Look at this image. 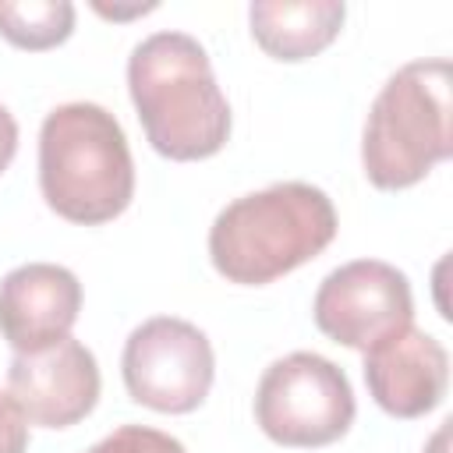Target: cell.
<instances>
[{
  "label": "cell",
  "mask_w": 453,
  "mask_h": 453,
  "mask_svg": "<svg viewBox=\"0 0 453 453\" xmlns=\"http://www.w3.org/2000/svg\"><path fill=\"white\" fill-rule=\"evenodd\" d=\"M28 449V421L11 400V393H0V453H25Z\"/></svg>",
  "instance_id": "obj_14"
},
{
  "label": "cell",
  "mask_w": 453,
  "mask_h": 453,
  "mask_svg": "<svg viewBox=\"0 0 453 453\" xmlns=\"http://www.w3.org/2000/svg\"><path fill=\"white\" fill-rule=\"evenodd\" d=\"M39 191L78 226L117 219L134 198V159L120 120L99 103H64L39 127Z\"/></svg>",
  "instance_id": "obj_3"
},
{
  "label": "cell",
  "mask_w": 453,
  "mask_h": 453,
  "mask_svg": "<svg viewBox=\"0 0 453 453\" xmlns=\"http://www.w3.org/2000/svg\"><path fill=\"white\" fill-rule=\"evenodd\" d=\"M333 198L308 180H280L223 205L209 226L212 269L237 287H265L319 258L336 237Z\"/></svg>",
  "instance_id": "obj_2"
},
{
  "label": "cell",
  "mask_w": 453,
  "mask_h": 453,
  "mask_svg": "<svg viewBox=\"0 0 453 453\" xmlns=\"http://www.w3.org/2000/svg\"><path fill=\"white\" fill-rule=\"evenodd\" d=\"M88 453H188L180 439L149 425H120L103 435Z\"/></svg>",
  "instance_id": "obj_13"
},
{
  "label": "cell",
  "mask_w": 453,
  "mask_h": 453,
  "mask_svg": "<svg viewBox=\"0 0 453 453\" xmlns=\"http://www.w3.org/2000/svg\"><path fill=\"white\" fill-rule=\"evenodd\" d=\"M449 60L432 57L411 60L386 78L361 134V166L372 188H414L449 159Z\"/></svg>",
  "instance_id": "obj_4"
},
{
  "label": "cell",
  "mask_w": 453,
  "mask_h": 453,
  "mask_svg": "<svg viewBox=\"0 0 453 453\" xmlns=\"http://www.w3.org/2000/svg\"><path fill=\"white\" fill-rule=\"evenodd\" d=\"M322 336L350 350H368L389 333L411 326L414 297L407 276L382 258H354L333 269L311 301Z\"/></svg>",
  "instance_id": "obj_7"
},
{
  "label": "cell",
  "mask_w": 453,
  "mask_h": 453,
  "mask_svg": "<svg viewBox=\"0 0 453 453\" xmlns=\"http://www.w3.org/2000/svg\"><path fill=\"white\" fill-rule=\"evenodd\" d=\"M127 92L145 142L163 159H209L230 138V103L205 46L188 32L142 39L127 57Z\"/></svg>",
  "instance_id": "obj_1"
},
{
  "label": "cell",
  "mask_w": 453,
  "mask_h": 453,
  "mask_svg": "<svg viewBox=\"0 0 453 453\" xmlns=\"http://www.w3.org/2000/svg\"><path fill=\"white\" fill-rule=\"evenodd\" d=\"M74 32L71 0H0V35L28 53L53 50Z\"/></svg>",
  "instance_id": "obj_12"
},
{
  "label": "cell",
  "mask_w": 453,
  "mask_h": 453,
  "mask_svg": "<svg viewBox=\"0 0 453 453\" xmlns=\"http://www.w3.org/2000/svg\"><path fill=\"white\" fill-rule=\"evenodd\" d=\"M343 18L347 7L340 0H258L248 7L251 39L283 64L322 53L340 35Z\"/></svg>",
  "instance_id": "obj_11"
},
{
  "label": "cell",
  "mask_w": 453,
  "mask_h": 453,
  "mask_svg": "<svg viewBox=\"0 0 453 453\" xmlns=\"http://www.w3.org/2000/svg\"><path fill=\"white\" fill-rule=\"evenodd\" d=\"M81 283L67 265L25 262L0 280V336L14 354H32L71 336Z\"/></svg>",
  "instance_id": "obj_10"
},
{
  "label": "cell",
  "mask_w": 453,
  "mask_h": 453,
  "mask_svg": "<svg viewBox=\"0 0 453 453\" xmlns=\"http://www.w3.org/2000/svg\"><path fill=\"white\" fill-rule=\"evenodd\" d=\"M354 414L350 379L315 350L276 357L255 389V421L276 446L322 449L350 432Z\"/></svg>",
  "instance_id": "obj_5"
},
{
  "label": "cell",
  "mask_w": 453,
  "mask_h": 453,
  "mask_svg": "<svg viewBox=\"0 0 453 453\" xmlns=\"http://www.w3.org/2000/svg\"><path fill=\"white\" fill-rule=\"evenodd\" d=\"M365 386L389 418H425L446 396L449 354L432 333L411 322L365 350Z\"/></svg>",
  "instance_id": "obj_9"
},
{
  "label": "cell",
  "mask_w": 453,
  "mask_h": 453,
  "mask_svg": "<svg viewBox=\"0 0 453 453\" xmlns=\"http://www.w3.org/2000/svg\"><path fill=\"white\" fill-rule=\"evenodd\" d=\"M99 386L96 354L74 336L32 354H14L7 368L11 400L25 421L39 428H71L88 418L99 403Z\"/></svg>",
  "instance_id": "obj_8"
},
{
  "label": "cell",
  "mask_w": 453,
  "mask_h": 453,
  "mask_svg": "<svg viewBox=\"0 0 453 453\" xmlns=\"http://www.w3.org/2000/svg\"><path fill=\"white\" fill-rule=\"evenodd\" d=\"M14 152H18V120H14V113L0 103V173L11 166Z\"/></svg>",
  "instance_id": "obj_15"
},
{
  "label": "cell",
  "mask_w": 453,
  "mask_h": 453,
  "mask_svg": "<svg viewBox=\"0 0 453 453\" xmlns=\"http://www.w3.org/2000/svg\"><path fill=\"white\" fill-rule=\"evenodd\" d=\"M120 375L134 403L159 414H191L205 403L216 379L212 343L188 319H145L124 340Z\"/></svg>",
  "instance_id": "obj_6"
}]
</instances>
